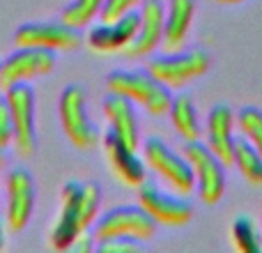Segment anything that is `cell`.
Masks as SVG:
<instances>
[{"label": "cell", "instance_id": "603a6c76", "mask_svg": "<svg viewBox=\"0 0 262 253\" xmlns=\"http://www.w3.org/2000/svg\"><path fill=\"white\" fill-rule=\"evenodd\" d=\"M237 129L262 152V111L258 106H244L237 113Z\"/></svg>", "mask_w": 262, "mask_h": 253}, {"label": "cell", "instance_id": "484cf974", "mask_svg": "<svg viewBox=\"0 0 262 253\" xmlns=\"http://www.w3.org/2000/svg\"><path fill=\"white\" fill-rule=\"evenodd\" d=\"M143 3L145 0H106L104 9L99 14V21H115V18H120L131 9H138Z\"/></svg>", "mask_w": 262, "mask_h": 253}, {"label": "cell", "instance_id": "8fae6325", "mask_svg": "<svg viewBox=\"0 0 262 253\" xmlns=\"http://www.w3.org/2000/svg\"><path fill=\"white\" fill-rule=\"evenodd\" d=\"M16 46H41L51 51H76L83 44V35L78 28L60 21H32L23 23L14 32Z\"/></svg>", "mask_w": 262, "mask_h": 253}, {"label": "cell", "instance_id": "5b68a950", "mask_svg": "<svg viewBox=\"0 0 262 253\" xmlns=\"http://www.w3.org/2000/svg\"><path fill=\"white\" fill-rule=\"evenodd\" d=\"M159 223L145 212L140 205H120L92 223V240H111V237H134V240L147 242L157 235Z\"/></svg>", "mask_w": 262, "mask_h": 253}, {"label": "cell", "instance_id": "f546056e", "mask_svg": "<svg viewBox=\"0 0 262 253\" xmlns=\"http://www.w3.org/2000/svg\"><path fill=\"white\" fill-rule=\"evenodd\" d=\"M0 67H3V60H0Z\"/></svg>", "mask_w": 262, "mask_h": 253}, {"label": "cell", "instance_id": "e0dca14e", "mask_svg": "<svg viewBox=\"0 0 262 253\" xmlns=\"http://www.w3.org/2000/svg\"><path fill=\"white\" fill-rule=\"evenodd\" d=\"M195 16V0H168L166 5V23H163V41L161 49L166 53L180 51L186 46L191 26Z\"/></svg>", "mask_w": 262, "mask_h": 253}, {"label": "cell", "instance_id": "277c9868", "mask_svg": "<svg viewBox=\"0 0 262 253\" xmlns=\"http://www.w3.org/2000/svg\"><path fill=\"white\" fill-rule=\"evenodd\" d=\"M182 154L191 163L200 200L205 205H216L226 194V163L205 145L203 138L184 140Z\"/></svg>", "mask_w": 262, "mask_h": 253}, {"label": "cell", "instance_id": "2e32d148", "mask_svg": "<svg viewBox=\"0 0 262 253\" xmlns=\"http://www.w3.org/2000/svg\"><path fill=\"white\" fill-rule=\"evenodd\" d=\"M235 126L237 115L228 104H216L207 113L205 122V145L221 159L226 166H232V152H235Z\"/></svg>", "mask_w": 262, "mask_h": 253}, {"label": "cell", "instance_id": "ac0fdd59", "mask_svg": "<svg viewBox=\"0 0 262 253\" xmlns=\"http://www.w3.org/2000/svg\"><path fill=\"white\" fill-rule=\"evenodd\" d=\"M104 115L108 120V129L118 134L127 145L138 150L140 145V126H138V115H136L134 101L122 95L108 92L104 99Z\"/></svg>", "mask_w": 262, "mask_h": 253}, {"label": "cell", "instance_id": "3957f363", "mask_svg": "<svg viewBox=\"0 0 262 253\" xmlns=\"http://www.w3.org/2000/svg\"><path fill=\"white\" fill-rule=\"evenodd\" d=\"M143 159L166 186L182 196H189L195 191V177L191 171V163L182 152H175L170 145L159 136H149L143 140Z\"/></svg>", "mask_w": 262, "mask_h": 253}, {"label": "cell", "instance_id": "52a82bcc", "mask_svg": "<svg viewBox=\"0 0 262 253\" xmlns=\"http://www.w3.org/2000/svg\"><path fill=\"white\" fill-rule=\"evenodd\" d=\"M58 115H60V124H62L64 134H67L69 143L74 147L90 150L99 143V129L90 120L85 90L81 86L72 83V86H67L62 90L58 101Z\"/></svg>", "mask_w": 262, "mask_h": 253}, {"label": "cell", "instance_id": "7402d4cb", "mask_svg": "<svg viewBox=\"0 0 262 253\" xmlns=\"http://www.w3.org/2000/svg\"><path fill=\"white\" fill-rule=\"evenodd\" d=\"M232 242L239 251L246 253H260L262 251V233L255 226V221L246 214H239L232 223Z\"/></svg>", "mask_w": 262, "mask_h": 253}, {"label": "cell", "instance_id": "d6986e66", "mask_svg": "<svg viewBox=\"0 0 262 253\" xmlns=\"http://www.w3.org/2000/svg\"><path fill=\"white\" fill-rule=\"evenodd\" d=\"M168 118H170L172 129L180 134L182 140H198L203 138V124L198 118V109H195L191 95L180 92V95L172 97L170 101V111H168Z\"/></svg>", "mask_w": 262, "mask_h": 253}, {"label": "cell", "instance_id": "8992f818", "mask_svg": "<svg viewBox=\"0 0 262 253\" xmlns=\"http://www.w3.org/2000/svg\"><path fill=\"white\" fill-rule=\"evenodd\" d=\"M209 65V53L203 49H180V51H170V53H159L152 55L147 62V69L159 78L161 83H166L170 90L186 86V83L195 81L198 76L207 74Z\"/></svg>", "mask_w": 262, "mask_h": 253}, {"label": "cell", "instance_id": "83f0119b", "mask_svg": "<svg viewBox=\"0 0 262 253\" xmlns=\"http://www.w3.org/2000/svg\"><path fill=\"white\" fill-rule=\"evenodd\" d=\"M216 3H223V5H237V3H244V0H216Z\"/></svg>", "mask_w": 262, "mask_h": 253}, {"label": "cell", "instance_id": "6da1fadb", "mask_svg": "<svg viewBox=\"0 0 262 253\" xmlns=\"http://www.w3.org/2000/svg\"><path fill=\"white\" fill-rule=\"evenodd\" d=\"M101 189L95 182L72 180L62 186L60 194V214L51 228V246L53 249H69L76 237L88 233L99 217Z\"/></svg>", "mask_w": 262, "mask_h": 253}, {"label": "cell", "instance_id": "4316f807", "mask_svg": "<svg viewBox=\"0 0 262 253\" xmlns=\"http://www.w3.org/2000/svg\"><path fill=\"white\" fill-rule=\"evenodd\" d=\"M5 246V230H3V221H0V249Z\"/></svg>", "mask_w": 262, "mask_h": 253}, {"label": "cell", "instance_id": "ba28073f", "mask_svg": "<svg viewBox=\"0 0 262 253\" xmlns=\"http://www.w3.org/2000/svg\"><path fill=\"white\" fill-rule=\"evenodd\" d=\"M138 205L161 226L180 228L186 226L193 217V207L186 200V196L172 191L170 186L163 189L157 180H145L138 186Z\"/></svg>", "mask_w": 262, "mask_h": 253}, {"label": "cell", "instance_id": "7a4b0ae2", "mask_svg": "<svg viewBox=\"0 0 262 253\" xmlns=\"http://www.w3.org/2000/svg\"><path fill=\"white\" fill-rule=\"evenodd\" d=\"M106 88H108V92L122 95L134 101V104L143 106L154 118L168 115V111H170L172 90L166 83L159 81L147 67L118 69V72L106 76Z\"/></svg>", "mask_w": 262, "mask_h": 253}, {"label": "cell", "instance_id": "ffe728a7", "mask_svg": "<svg viewBox=\"0 0 262 253\" xmlns=\"http://www.w3.org/2000/svg\"><path fill=\"white\" fill-rule=\"evenodd\" d=\"M232 163H235L237 171H239L251 184L262 186V152L251 143V140H246L242 134L235 138Z\"/></svg>", "mask_w": 262, "mask_h": 253}, {"label": "cell", "instance_id": "7c38bea8", "mask_svg": "<svg viewBox=\"0 0 262 253\" xmlns=\"http://www.w3.org/2000/svg\"><path fill=\"white\" fill-rule=\"evenodd\" d=\"M7 209H5V221L9 230H23L28 226L35 209V180L30 171L23 166H16L7 173Z\"/></svg>", "mask_w": 262, "mask_h": 253}, {"label": "cell", "instance_id": "44dd1931", "mask_svg": "<svg viewBox=\"0 0 262 253\" xmlns=\"http://www.w3.org/2000/svg\"><path fill=\"white\" fill-rule=\"evenodd\" d=\"M104 3L106 0H72V3L62 9L60 18H62L64 23H69V26L83 30V28L92 26V23L99 18L101 9H104Z\"/></svg>", "mask_w": 262, "mask_h": 253}, {"label": "cell", "instance_id": "30bf717a", "mask_svg": "<svg viewBox=\"0 0 262 253\" xmlns=\"http://www.w3.org/2000/svg\"><path fill=\"white\" fill-rule=\"evenodd\" d=\"M55 67V51L41 46H18L12 55L3 60L0 67V90L14 83H30L51 74Z\"/></svg>", "mask_w": 262, "mask_h": 253}, {"label": "cell", "instance_id": "5bb4252c", "mask_svg": "<svg viewBox=\"0 0 262 253\" xmlns=\"http://www.w3.org/2000/svg\"><path fill=\"white\" fill-rule=\"evenodd\" d=\"M104 152H106V159H108V166L113 168V173L127 186H136L138 189L147 180V163H145V159L136 152V147L127 145L111 129L104 136Z\"/></svg>", "mask_w": 262, "mask_h": 253}, {"label": "cell", "instance_id": "d4e9b609", "mask_svg": "<svg viewBox=\"0 0 262 253\" xmlns=\"http://www.w3.org/2000/svg\"><path fill=\"white\" fill-rule=\"evenodd\" d=\"M14 145V122H12V111H9L7 97L0 92V150Z\"/></svg>", "mask_w": 262, "mask_h": 253}, {"label": "cell", "instance_id": "9c48e42d", "mask_svg": "<svg viewBox=\"0 0 262 253\" xmlns=\"http://www.w3.org/2000/svg\"><path fill=\"white\" fill-rule=\"evenodd\" d=\"M9 111L14 122V147L18 157H32L37 150V99L30 83H14L5 88Z\"/></svg>", "mask_w": 262, "mask_h": 253}, {"label": "cell", "instance_id": "9a60e30c", "mask_svg": "<svg viewBox=\"0 0 262 253\" xmlns=\"http://www.w3.org/2000/svg\"><path fill=\"white\" fill-rule=\"evenodd\" d=\"M140 28L136 39L127 46L124 53L131 58H145L161 49L163 41V23H166V3L163 0H145L138 7Z\"/></svg>", "mask_w": 262, "mask_h": 253}, {"label": "cell", "instance_id": "cb8c5ba5", "mask_svg": "<svg viewBox=\"0 0 262 253\" xmlns=\"http://www.w3.org/2000/svg\"><path fill=\"white\" fill-rule=\"evenodd\" d=\"M95 249L101 253H138L143 249V242L134 237H111V240L95 242Z\"/></svg>", "mask_w": 262, "mask_h": 253}, {"label": "cell", "instance_id": "4fadbf2b", "mask_svg": "<svg viewBox=\"0 0 262 253\" xmlns=\"http://www.w3.org/2000/svg\"><path fill=\"white\" fill-rule=\"evenodd\" d=\"M140 28V12L131 9L115 21H99L88 30V46L97 53H113V51H127V46L136 39Z\"/></svg>", "mask_w": 262, "mask_h": 253}, {"label": "cell", "instance_id": "f1b7e54d", "mask_svg": "<svg viewBox=\"0 0 262 253\" xmlns=\"http://www.w3.org/2000/svg\"><path fill=\"white\" fill-rule=\"evenodd\" d=\"M3 152H5V150H0V166L5 163V154H3Z\"/></svg>", "mask_w": 262, "mask_h": 253}]
</instances>
